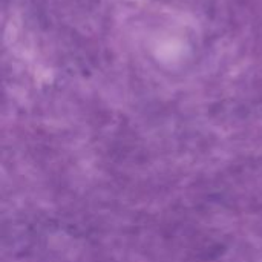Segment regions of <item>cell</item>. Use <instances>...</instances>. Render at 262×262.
I'll use <instances>...</instances> for the list:
<instances>
[]
</instances>
